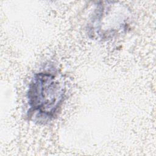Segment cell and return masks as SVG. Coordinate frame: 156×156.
Masks as SVG:
<instances>
[{"mask_svg": "<svg viewBox=\"0 0 156 156\" xmlns=\"http://www.w3.org/2000/svg\"><path fill=\"white\" fill-rule=\"evenodd\" d=\"M27 97L29 116L44 123L58 115L65 98V89L55 74L42 71L32 78Z\"/></svg>", "mask_w": 156, "mask_h": 156, "instance_id": "cell-1", "label": "cell"}, {"mask_svg": "<svg viewBox=\"0 0 156 156\" xmlns=\"http://www.w3.org/2000/svg\"><path fill=\"white\" fill-rule=\"evenodd\" d=\"M112 5H100L94 15L91 21V29L94 35L102 38H108L118 34L121 30L125 29L127 26V16L116 15L115 10L112 11Z\"/></svg>", "mask_w": 156, "mask_h": 156, "instance_id": "cell-2", "label": "cell"}]
</instances>
